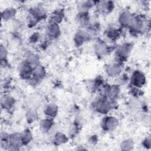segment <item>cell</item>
I'll return each mask as SVG.
<instances>
[{
	"mask_svg": "<svg viewBox=\"0 0 151 151\" xmlns=\"http://www.w3.org/2000/svg\"><path fill=\"white\" fill-rule=\"evenodd\" d=\"M129 28L130 32L133 34H138L142 32L144 28V24L143 20L138 17L132 18L129 25Z\"/></svg>",
	"mask_w": 151,
	"mask_h": 151,
	"instance_id": "6da1fadb",
	"label": "cell"
},
{
	"mask_svg": "<svg viewBox=\"0 0 151 151\" xmlns=\"http://www.w3.org/2000/svg\"><path fill=\"white\" fill-rule=\"evenodd\" d=\"M95 109L101 114H106L111 109V104L109 99L105 97L99 99L95 103Z\"/></svg>",
	"mask_w": 151,
	"mask_h": 151,
	"instance_id": "7a4b0ae2",
	"label": "cell"
},
{
	"mask_svg": "<svg viewBox=\"0 0 151 151\" xmlns=\"http://www.w3.org/2000/svg\"><path fill=\"white\" fill-rule=\"evenodd\" d=\"M131 82L136 87H141L146 83V77L142 72L135 71L132 76Z\"/></svg>",
	"mask_w": 151,
	"mask_h": 151,
	"instance_id": "3957f363",
	"label": "cell"
},
{
	"mask_svg": "<svg viewBox=\"0 0 151 151\" xmlns=\"http://www.w3.org/2000/svg\"><path fill=\"white\" fill-rule=\"evenodd\" d=\"M33 67L27 61L22 62L19 67L20 76L23 78H29L32 74Z\"/></svg>",
	"mask_w": 151,
	"mask_h": 151,
	"instance_id": "277c9868",
	"label": "cell"
},
{
	"mask_svg": "<svg viewBox=\"0 0 151 151\" xmlns=\"http://www.w3.org/2000/svg\"><path fill=\"white\" fill-rule=\"evenodd\" d=\"M119 124V121L113 117H107L104 119L103 127L105 129L111 131L114 130Z\"/></svg>",
	"mask_w": 151,
	"mask_h": 151,
	"instance_id": "5b68a950",
	"label": "cell"
},
{
	"mask_svg": "<svg viewBox=\"0 0 151 151\" xmlns=\"http://www.w3.org/2000/svg\"><path fill=\"white\" fill-rule=\"evenodd\" d=\"M114 8V3L111 1H99L97 4V10L102 13L109 12Z\"/></svg>",
	"mask_w": 151,
	"mask_h": 151,
	"instance_id": "8992f818",
	"label": "cell"
},
{
	"mask_svg": "<svg viewBox=\"0 0 151 151\" xmlns=\"http://www.w3.org/2000/svg\"><path fill=\"white\" fill-rule=\"evenodd\" d=\"M132 49V46L129 44H124L118 48L117 51V57L119 58L123 59L127 57L130 52Z\"/></svg>",
	"mask_w": 151,
	"mask_h": 151,
	"instance_id": "52a82bcc",
	"label": "cell"
},
{
	"mask_svg": "<svg viewBox=\"0 0 151 151\" xmlns=\"http://www.w3.org/2000/svg\"><path fill=\"white\" fill-rule=\"evenodd\" d=\"M132 18V16L130 12L124 11L120 14L119 17V22L121 25L123 27H128Z\"/></svg>",
	"mask_w": 151,
	"mask_h": 151,
	"instance_id": "ba28073f",
	"label": "cell"
},
{
	"mask_svg": "<svg viewBox=\"0 0 151 151\" xmlns=\"http://www.w3.org/2000/svg\"><path fill=\"white\" fill-rule=\"evenodd\" d=\"M47 33L50 38H57L60 34V29L58 24L51 22L48 27Z\"/></svg>",
	"mask_w": 151,
	"mask_h": 151,
	"instance_id": "9c48e42d",
	"label": "cell"
},
{
	"mask_svg": "<svg viewBox=\"0 0 151 151\" xmlns=\"http://www.w3.org/2000/svg\"><path fill=\"white\" fill-rule=\"evenodd\" d=\"M45 71L44 68L42 65L38 64L33 67L32 76L34 78L39 80L43 78L45 76Z\"/></svg>",
	"mask_w": 151,
	"mask_h": 151,
	"instance_id": "30bf717a",
	"label": "cell"
},
{
	"mask_svg": "<svg viewBox=\"0 0 151 151\" xmlns=\"http://www.w3.org/2000/svg\"><path fill=\"white\" fill-rule=\"evenodd\" d=\"M108 75L111 77L118 76L121 72V67L118 64H113L109 65L107 69Z\"/></svg>",
	"mask_w": 151,
	"mask_h": 151,
	"instance_id": "8fae6325",
	"label": "cell"
},
{
	"mask_svg": "<svg viewBox=\"0 0 151 151\" xmlns=\"http://www.w3.org/2000/svg\"><path fill=\"white\" fill-rule=\"evenodd\" d=\"M44 112L50 118L54 117L57 114V106L54 104H50L44 108Z\"/></svg>",
	"mask_w": 151,
	"mask_h": 151,
	"instance_id": "7c38bea8",
	"label": "cell"
},
{
	"mask_svg": "<svg viewBox=\"0 0 151 151\" xmlns=\"http://www.w3.org/2000/svg\"><path fill=\"white\" fill-rule=\"evenodd\" d=\"M87 37H88L87 34H86L84 31H81L76 34V36L74 38L75 43L77 45H81L86 41Z\"/></svg>",
	"mask_w": 151,
	"mask_h": 151,
	"instance_id": "4fadbf2b",
	"label": "cell"
},
{
	"mask_svg": "<svg viewBox=\"0 0 151 151\" xmlns=\"http://www.w3.org/2000/svg\"><path fill=\"white\" fill-rule=\"evenodd\" d=\"M52 126V119H47L42 120L40 123V129L43 132H48Z\"/></svg>",
	"mask_w": 151,
	"mask_h": 151,
	"instance_id": "5bb4252c",
	"label": "cell"
},
{
	"mask_svg": "<svg viewBox=\"0 0 151 151\" xmlns=\"http://www.w3.org/2000/svg\"><path fill=\"white\" fill-rule=\"evenodd\" d=\"M15 14V10L12 8H8L5 9L2 12V17L5 20H8L11 19Z\"/></svg>",
	"mask_w": 151,
	"mask_h": 151,
	"instance_id": "9a60e30c",
	"label": "cell"
},
{
	"mask_svg": "<svg viewBox=\"0 0 151 151\" xmlns=\"http://www.w3.org/2000/svg\"><path fill=\"white\" fill-rule=\"evenodd\" d=\"M96 50L99 54H104L107 51V46L104 42L99 41L96 45Z\"/></svg>",
	"mask_w": 151,
	"mask_h": 151,
	"instance_id": "2e32d148",
	"label": "cell"
},
{
	"mask_svg": "<svg viewBox=\"0 0 151 151\" xmlns=\"http://www.w3.org/2000/svg\"><path fill=\"white\" fill-rule=\"evenodd\" d=\"M21 140L22 142V143L26 144L31 140L32 139V134L31 132L29 130H25L23 133L21 134Z\"/></svg>",
	"mask_w": 151,
	"mask_h": 151,
	"instance_id": "e0dca14e",
	"label": "cell"
},
{
	"mask_svg": "<svg viewBox=\"0 0 151 151\" xmlns=\"http://www.w3.org/2000/svg\"><path fill=\"white\" fill-rule=\"evenodd\" d=\"M25 61H27L28 63H29L33 67L38 64H38V57L37 55H36L34 54H29L28 56V57Z\"/></svg>",
	"mask_w": 151,
	"mask_h": 151,
	"instance_id": "ac0fdd59",
	"label": "cell"
},
{
	"mask_svg": "<svg viewBox=\"0 0 151 151\" xmlns=\"http://www.w3.org/2000/svg\"><path fill=\"white\" fill-rule=\"evenodd\" d=\"M63 15V13L62 11H61V10L60 11H59V10L56 11L54 13V14L52 15V19H51L52 21H51V22L58 24L62 19Z\"/></svg>",
	"mask_w": 151,
	"mask_h": 151,
	"instance_id": "d6986e66",
	"label": "cell"
},
{
	"mask_svg": "<svg viewBox=\"0 0 151 151\" xmlns=\"http://www.w3.org/2000/svg\"><path fill=\"white\" fill-rule=\"evenodd\" d=\"M2 104H4V107L6 109L11 108L15 103V100L11 97H5L4 100L2 101Z\"/></svg>",
	"mask_w": 151,
	"mask_h": 151,
	"instance_id": "ffe728a7",
	"label": "cell"
},
{
	"mask_svg": "<svg viewBox=\"0 0 151 151\" xmlns=\"http://www.w3.org/2000/svg\"><path fill=\"white\" fill-rule=\"evenodd\" d=\"M65 141H67V138L64 134L60 133L56 134L55 136V142L57 144H62L65 142Z\"/></svg>",
	"mask_w": 151,
	"mask_h": 151,
	"instance_id": "44dd1931",
	"label": "cell"
},
{
	"mask_svg": "<svg viewBox=\"0 0 151 151\" xmlns=\"http://www.w3.org/2000/svg\"><path fill=\"white\" fill-rule=\"evenodd\" d=\"M144 143H145V146H150V136H149L148 137H147L145 140L144 141Z\"/></svg>",
	"mask_w": 151,
	"mask_h": 151,
	"instance_id": "7402d4cb",
	"label": "cell"
}]
</instances>
